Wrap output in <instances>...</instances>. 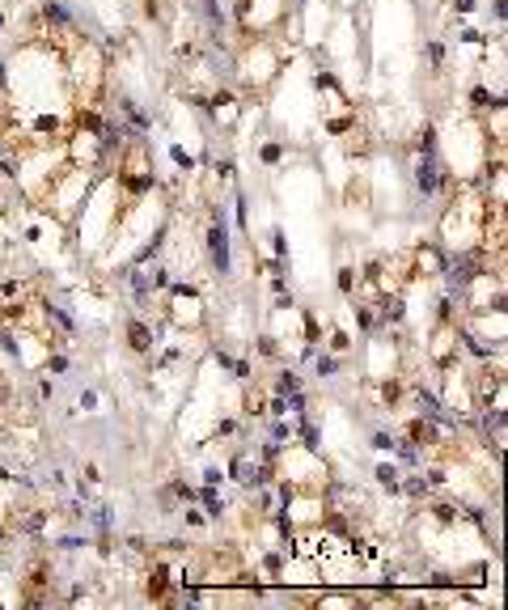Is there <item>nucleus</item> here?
I'll use <instances>...</instances> for the list:
<instances>
[{
	"label": "nucleus",
	"instance_id": "5701e85b",
	"mask_svg": "<svg viewBox=\"0 0 508 610\" xmlns=\"http://www.w3.org/2000/svg\"><path fill=\"white\" fill-rule=\"evenodd\" d=\"M221 479H225V475H221V471H216V467H212V471H204V483H208V487H216V483H221Z\"/></svg>",
	"mask_w": 508,
	"mask_h": 610
},
{
	"label": "nucleus",
	"instance_id": "ddd939ff",
	"mask_svg": "<svg viewBox=\"0 0 508 610\" xmlns=\"http://www.w3.org/2000/svg\"><path fill=\"white\" fill-rule=\"evenodd\" d=\"M313 369H318V377H335V373H339V360H335V356H318V364H313Z\"/></svg>",
	"mask_w": 508,
	"mask_h": 610
},
{
	"label": "nucleus",
	"instance_id": "a878e982",
	"mask_svg": "<svg viewBox=\"0 0 508 610\" xmlns=\"http://www.w3.org/2000/svg\"><path fill=\"white\" fill-rule=\"evenodd\" d=\"M0 26H5V13H0Z\"/></svg>",
	"mask_w": 508,
	"mask_h": 610
},
{
	"label": "nucleus",
	"instance_id": "39448f33",
	"mask_svg": "<svg viewBox=\"0 0 508 610\" xmlns=\"http://www.w3.org/2000/svg\"><path fill=\"white\" fill-rule=\"evenodd\" d=\"M149 602H169V568H165V559H153V568H149Z\"/></svg>",
	"mask_w": 508,
	"mask_h": 610
},
{
	"label": "nucleus",
	"instance_id": "6e6552de",
	"mask_svg": "<svg viewBox=\"0 0 508 610\" xmlns=\"http://www.w3.org/2000/svg\"><path fill=\"white\" fill-rule=\"evenodd\" d=\"M377 483L385 487V492H398V483H402V471L394 467V462H381V467H377Z\"/></svg>",
	"mask_w": 508,
	"mask_h": 610
},
{
	"label": "nucleus",
	"instance_id": "9d476101",
	"mask_svg": "<svg viewBox=\"0 0 508 610\" xmlns=\"http://www.w3.org/2000/svg\"><path fill=\"white\" fill-rule=\"evenodd\" d=\"M424 56H428V64H432V68H437V72L445 68V47H441L437 38H428V43H424Z\"/></svg>",
	"mask_w": 508,
	"mask_h": 610
},
{
	"label": "nucleus",
	"instance_id": "6ab92c4d",
	"mask_svg": "<svg viewBox=\"0 0 508 610\" xmlns=\"http://www.w3.org/2000/svg\"><path fill=\"white\" fill-rule=\"evenodd\" d=\"M144 5V17H153V21H161V0H140Z\"/></svg>",
	"mask_w": 508,
	"mask_h": 610
},
{
	"label": "nucleus",
	"instance_id": "f257e3e1",
	"mask_svg": "<svg viewBox=\"0 0 508 610\" xmlns=\"http://www.w3.org/2000/svg\"><path fill=\"white\" fill-rule=\"evenodd\" d=\"M199 292L195 288H186V284H169V322H178V327H199L204 322V314H199Z\"/></svg>",
	"mask_w": 508,
	"mask_h": 610
},
{
	"label": "nucleus",
	"instance_id": "f03ea898",
	"mask_svg": "<svg viewBox=\"0 0 508 610\" xmlns=\"http://www.w3.org/2000/svg\"><path fill=\"white\" fill-rule=\"evenodd\" d=\"M407 272H411V280H432V276H445V250L441 246H415L407 255Z\"/></svg>",
	"mask_w": 508,
	"mask_h": 610
},
{
	"label": "nucleus",
	"instance_id": "f8f14e48",
	"mask_svg": "<svg viewBox=\"0 0 508 610\" xmlns=\"http://www.w3.org/2000/svg\"><path fill=\"white\" fill-rule=\"evenodd\" d=\"M339 292H348V297L356 292V272L352 267H339Z\"/></svg>",
	"mask_w": 508,
	"mask_h": 610
},
{
	"label": "nucleus",
	"instance_id": "f3484780",
	"mask_svg": "<svg viewBox=\"0 0 508 610\" xmlns=\"http://www.w3.org/2000/svg\"><path fill=\"white\" fill-rule=\"evenodd\" d=\"M284 157V144H263V161H267V165H276Z\"/></svg>",
	"mask_w": 508,
	"mask_h": 610
},
{
	"label": "nucleus",
	"instance_id": "4be33fe9",
	"mask_svg": "<svg viewBox=\"0 0 508 610\" xmlns=\"http://www.w3.org/2000/svg\"><path fill=\"white\" fill-rule=\"evenodd\" d=\"M81 483H98V467H93V462H89L85 471H81Z\"/></svg>",
	"mask_w": 508,
	"mask_h": 610
},
{
	"label": "nucleus",
	"instance_id": "393cba45",
	"mask_svg": "<svg viewBox=\"0 0 508 610\" xmlns=\"http://www.w3.org/2000/svg\"><path fill=\"white\" fill-rule=\"evenodd\" d=\"M9 85V68H5V60H0V89Z\"/></svg>",
	"mask_w": 508,
	"mask_h": 610
},
{
	"label": "nucleus",
	"instance_id": "9b49d317",
	"mask_svg": "<svg viewBox=\"0 0 508 610\" xmlns=\"http://www.w3.org/2000/svg\"><path fill=\"white\" fill-rule=\"evenodd\" d=\"M297 390H301L297 373H293V369H284V373H280V382H276V395H284V399H288V395H297Z\"/></svg>",
	"mask_w": 508,
	"mask_h": 610
},
{
	"label": "nucleus",
	"instance_id": "4468645a",
	"mask_svg": "<svg viewBox=\"0 0 508 610\" xmlns=\"http://www.w3.org/2000/svg\"><path fill=\"white\" fill-rule=\"evenodd\" d=\"M348 348H352V339H348L343 331H330V352H335V356H343Z\"/></svg>",
	"mask_w": 508,
	"mask_h": 610
},
{
	"label": "nucleus",
	"instance_id": "dca6fc26",
	"mask_svg": "<svg viewBox=\"0 0 508 610\" xmlns=\"http://www.w3.org/2000/svg\"><path fill=\"white\" fill-rule=\"evenodd\" d=\"M373 449H381V454H394V436H390V432H373Z\"/></svg>",
	"mask_w": 508,
	"mask_h": 610
},
{
	"label": "nucleus",
	"instance_id": "a211bd4d",
	"mask_svg": "<svg viewBox=\"0 0 508 610\" xmlns=\"http://www.w3.org/2000/svg\"><path fill=\"white\" fill-rule=\"evenodd\" d=\"M68 369V356H47V373H64Z\"/></svg>",
	"mask_w": 508,
	"mask_h": 610
},
{
	"label": "nucleus",
	"instance_id": "423d86ee",
	"mask_svg": "<svg viewBox=\"0 0 508 610\" xmlns=\"http://www.w3.org/2000/svg\"><path fill=\"white\" fill-rule=\"evenodd\" d=\"M128 344H132V352H153V327H144L140 318H132L128 322Z\"/></svg>",
	"mask_w": 508,
	"mask_h": 610
},
{
	"label": "nucleus",
	"instance_id": "20e7f679",
	"mask_svg": "<svg viewBox=\"0 0 508 610\" xmlns=\"http://www.w3.org/2000/svg\"><path fill=\"white\" fill-rule=\"evenodd\" d=\"M415 187H420V195H437L441 187H449V174H445V165L437 161V157H424L420 153V161H415Z\"/></svg>",
	"mask_w": 508,
	"mask_h": 610
},
{
	"label": "nucleus",
	"instance_id": "b1692460",
	"mask_svg": "<svg viewBox=\"0 0 508 610\" xmlns=\"http://www.w3.org/2000/svg\"><path fill=\"white\" fill-rule=\"evenodd\" d=\"M182 517H186V526H195V530H199V526H204V517H199V513H195V508H186V513H182Z\"/></svg>",
	"mask_w": 508,
	"mask_h": 610
},
{
	"label": "nucleus",
	"instance_id": "2eb2a0df",
	"mask_svg": "<svg viewBox=\"0 0 508 610\" xmlns=\"http://www.w3.org/2000/svg\"><path fill=\"white\" fill-rule=\"evenodd\" d=\"M258 356H267V360H276V356H280V344H276L271 335H263V339H258Z\"/></svg>",
	"mask_w": 508,
	"mask_h": 610
},
{
	"label": "nucleus",
	"instance_id": "1a4fd4ad",
	"mask_svg": "<svg viewBox=\"0 0 508 610\" xmlns=\"http://www.w3.org/2000/svg\"><path fill=\"white\" fill-rule=\"evenodd\" d=\"M119 110H123V115L132 119V124H136V128H153V119H149V115H144V110H140V106L132 102V97H119Z\"/></svg>",
	"mask_w": 508,
	"mask_h": 610
},
{
	"label": "nucleus",
	"instance_id": "aec40b11",
	"mask_svg": "<svg viewBox=\"0 0 508 610\" xmlns=\"http://www.w3.org/2000/svg\"><path fill=\"white\" fill-rule=\"evenodd\" d=\"M216 178H221V183L233 178V161H229V157H225V161H216Z\"/></svg>",
	"mask_w": 508,
	"mask_h": 610
},
{
	"label": "nucleus",
	"instance_id": "412c9836",
	"mask_svg": "<svg viewBox=\"0 0 508 610\" xmlns=\"http://www.w3.org/2000/svg\"><path fill=\"white\" fill-rule=\"evenodd\" d=\"M470 102H474V106L483 110V106H487V102H492V93H487V89H474V93H470Z\"/></svg>",
	"mask_w": 508,
	"mask_h": 610
},
{
	"label": "nucleus",
	"instance_id": "0eeeda50",
	"mask_svg": "<svg viewBox=\"0 0 508 610\" xmlns=\"http://www.w3.org/2000/svg\"><path fill=\"white\" fill-rule=\"evenodd\" d=\"M415 153L437 157V128H432V124H424V128L415 132Z\"/></svg>",
	"mask_w": 508,
	"mask_h": 610
},
{
	"label": "nucleus",
	"instance_id": "7ed1b4c3",
	"mask_svg": "<svg viewBox=\"0 0 508 610\" xmlns=\"http://www.w3.org/2000/svg\"><path fill=\"white\" fill-rule=\"evenodd\" d=\"M208 255H212L216 272L229 276V229H225V212H216L212 225H208Z\"/></svg>",
	"mask_w": 508,
	"mask_h": 610
}]
</instances>
